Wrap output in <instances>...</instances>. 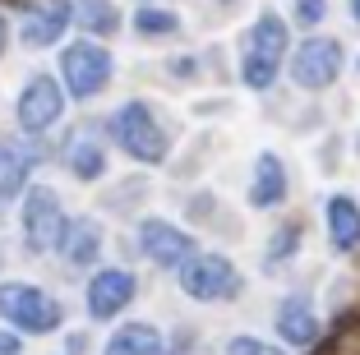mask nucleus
Here are the masks:
<instances>
[{"label":"nucleus","instance_id":"8","mask_svg":"<svg viewBox=\"0 0 360 355\" xmlns=\"http://www.w3.org/2000/svg\"><path fill=\"white\" fill-rule=\"evenodd\" d=\"M139 250L148 254L158 268H185L194 259V235H185L180 226H171L162 217H148L139 226Z\"/></svg>","mask_w":360,"mask_h":355},{"label":"nucleus","instance_id":"26","mask_svg":"<svg viewBox=\"0 0 360 355\" xmlns=\"http://www.w3.org/2000/svg\"><path fill=\"white\" fill-rule=\"evenodd\" d=\"M351 10H356V19H360V0H351Z\"/></svg>","mask_w":360,"mask_h":355},{"label":"nucleus","instance_id":"19","mask_svg":"<svg viewBox=\"0 0 360 355\" xmlns=\"http://www.w3.org/2000/svg\"><path fill=\"white\" fill-rule=\"evenodd\" d=\"M134 28L143 32V37H162V32H176L180 19L171 10H139L134 14Z\"/></svg>","mask_w":360,"mask_h":355},{"label":"nucleus","instance_id":"16","mask_svg":"<svg viewBox=\"0 0 360 355\" xmlns=\"http://www.w3.org/2000/svg\"><path fill=\"white\" fill-rule=\"evenodd\" d=\"M102 355H162V337H158L153 323H125L106 342Z\"/></svg>","mask_w":360,"mask_h":355},{"label":"nucleus","instance_id":"12","mask_svg":"<svg viewBox=\"0 0 360 355\" xmlns=\"http://www.w3.org/2000/svg\"><path fill=\"white\" fill-rule=\"evenodd\" d=\"M250 199H255V208H277V203L286 199V171H282V162H277L273 153H259Z\"/></svg>","mask_w":360,"mask_h":355},{"label":"nucleus","instance_id":"5","mask_svg":"<svg viewBox=\"0 0 360 355\" xmlns=\"http://www.w3.org/2000/svg\"><path fill=\"white\" fill-rule=\"evenodd\" d=\"M180 286L194 295V300H231L240 291V272L231 259L222 254H194L185 268H180Z\"/></svg>","mask_w":360,"mask_h":355},{"label":"nucleus","instance_id":"6","mask_svg":"<svg viewBox=\"0 0 360 355\" xmlns=\"http://www.w3.org/2000/svg\"><path fill=\"white\" fill-rule=\"evenodd\" d=\"M60 74H65V84H70L75 97H93L111 79V56L93 42H70L60 51Z\"/></svg>","mask_w":360,"mask_h":355},{"label":"nucleus","instance_id":"22","mask_svg":"<svg viewBox=\"0 0 360 355\" xmlns=\"http://www.w3.org/2000/svg\"><path fill=\"white\" fill-rule=\"evenodd\" d=\"M296 226H282V231H277V240H273V250H268V263H277V259H282V254H296Z\"/></svg>","mask_w":360,"mask_h":355},{"label":"nucleus","instance_id":"27","mask_svg":"<svg viewBox=\"0 0 360 355\" xmlns=\"http://www.w3.org/2000/svg\"><path fill=\"white\" fill-rule=\"evenodd\" d=\"M0 157H5V148H0Z\"/></svg>","mask_w":360,"mask_h":355},{"label":"nucleus","instance_id":"2","mask_svg":"<svg viewBox=\"0 0 360 355\" xmlns=\"http://www.w3.org/2000/svg\"><path fill=\"white\" fill-rule=\"evenodd\" d=\"M111 134H116L120 148H125L134 162H143V167H158L162 157H167V134H162L158 115H153L143 102H125L120 106L116 120H111Z\"/></svg>","mask_w":360,"mask_h":355},{"label":"nucleus","instance_id":"13","mask_svg":"<svg viewBox=\"0 0 360 355\" xmlns=\"http://www.w3.org/2000/svg\"><path fill=\"white\" fill-rule=\"evenodd\" d=\"M97 245H102V235H97V221H88V217L65 221L60 254L70 259V268H88V263L97 259Z\"/></svg>","mask_w":360,"mask_h":355},{"label":"nucleus","instance_id":"3","mask_svg":"<svg viewBox=\"0 0 360 355\" xmlns=\"http://www.w3.org/2000/svg\"><path fill=\"white\" fill-rule=\"evenodd\" d=\"M0 314L14 328H23V333H51V328H60V304L46 291L23 286V282H0Z\"/></svg>","mask_w":360,"mask_h":355},{"label":"nucleus","instance_id":"14","mask_svg":"<svg viewBox=\"0 0 360 355\" xmlns=\"http://www.w3.org/2000/svg\"><path fill=\"white\" fill-rule=\"evenodd\" d=\"M277 333H282L286 346H314L319 323H314V314H309V304L305 300H286L282 314H277Z\"/></svg>","mask_w":360,"mask_h":355},{"label":"nucleus","instance_id":"7","mask_svg":"<svg viewBox=\"0 0 360 355\" xmlns=\"http://www.w3.org/2000/svg\"><path fill=\"white\" fill-rule=\"evenodd\" d=\"M60 111H65L60 84H56L51 74H32L23 97H19V125L28 129V134H42V129H51L56 120H60Z\"/></svg>","mask_w":360,"mask_h":355},{"label":"nucleus","instance_id":"20","mask_svg":"<svg viewBox=\"0 0 360 355\" xmlns=\"http://www.w3.org/2000/svg\"><path fill=\"white\" fill-rule=\"evenodd\" d=\"M0 167H5V176H0V208H5V203H10V194L23 185V171H28V153H10L5 162H0Z\"/></svg>","mask_w":360,"mask_h":355},{"label":"nucleus","instance_id":"18","mask_svg":"<svg viewBox=\"0 0 360 355\" xmlns=\"http://www.w3.org/2000/svg\"><path fill=\"white\" fill-rule=\"evenodd\" d=\"M79 23L84 28H93V32H111L116 28V5L111 0H79Z\"/></svg>","mask_w":360,"mask_h":355},{"label":"nucleus","instance_id":"9","mask_svg":"<svg viewBox=\"0 0 360 355\" xmlns=\"http://www.w3.org/2000/svg\"><path fill=\"white\" fill-rule=\"evenodd\" d=\"M338 70H342V42H333V37H309L291 56V79L300 88H328Z\"/></svg>","mask_w":360,"mask_h":355},{"label":"nucleus","instance_id":"23","mask_svg":"<svg viewBox=\"0 0 360 355\" xmlns=\"http://www.w3.org/2000/svg\"><path fill=\"white\" fill-rule=\"evenodd\" d=\"M323 10H328L323 0H296V19L305 23V28H314V23L323 19Z\"/></svg>","mask_w":360,"mask_h":355},{"label":"nucleus","instance_id":"4","mask_svg":"<svg viewBox=\"0 0 360 355\" xmlns=\"http://www.w3.org/2000/svg\"><path fill=\"white\" fill-rule=\"evenodd\" d=\"M23 231H28V250L32 254H46L60 245L65 235V208L56 199V189L46 185H32L23 194Z\"/></svg>","mask_w":360,"mask_h":355},{"label":"nucleus","instance_id":"21","mask_svg":"<svg viewBox=\"0 0 360 355\" xmlns=\"http://www.w3.org/2000/svg\"><path fill=\"white\" fill-rule=\"evenodd\" d=\"M226 355H282V351H277V346H268V342H259V337H231Z\"/></svg>","mask_w":360,"mask_h":355},{"label":"nucleus","instance_id":"17","mask_svg":"<svg viewBox=\"0 0 360 355\" xmlns=\"http://www.w3.org/2000/svg\"><path fill=\"white\" fill-rule=\"evenodd\" d=\"M65 157H70V171L79 180H97L106 171V148L97 138H75V143L65 148Z\"/></svg>","mask_w":360,"mask_h":355},{"label":"nucleus","instance_id":"1","mask_svg":"<svg viewBox=\"0 0 360 355\" xmlns=\"http://www.w3.org/2000/svg\"><path fill=\"white\" fill-rule=\"evenodd\" d=\"M282 56H286V23L277 14H264L250 28V37H245V65H240L245 84L255 88V93L273 88L277 70H282Z\"/></svg>","mask_w":360,"mask_h":355},{"label":"nucleus","instance_id":"15","mask_svg":"<svg viewBox=\"0 0 360 355\" xmlns=\"http://www.w3.org/2000/svg\"><path fill=\"white\" fill-rule=\"evenodd\" d=\"M328 235L338 250H356L360 245V208L347 194H333L328 199Z\"/></svg>","mask_w":360,"mask_h":355},{"label":"nucleus","instance_id":"25","mask_svg":"<svg viewBox=\"0 0 360 355\" xmlns=\"http://www.w3.org/2000/svg\"><path fill=\"white\" fill-rule=\"evenodd\" d=\"M0 51H5V19H0Z\"/></svg>","mask_w":360,"mask_h":355},{"label":"nucleus","instance_id":"24","mask_svg":"<svg viewBox=\"0 0 360 355\" xmlns=\"http://www.w3.org/2000/svg\"><path fill=\"white\" fill-rule=\"evenodd\" d=\"M0 355H19V337H10V333H0Z\"/></svg>","mask_w":360,"mask_h":355},{"label":"nucleus","instance_id":"10","mask_svg":"<svg viewBox=\"0 0 360 355\" xmlns=\"http://www.w3.org/2000/svg\"><path fill=\"white\" fill-rule=\"evenodd\" d=\"M134 277H129L125 268H102L88 282V314L93 318H111V314H120L129 300H134Z\"/></svg>","mask_w":360,"mask_h":355},{"label":"nucleus","instance_id":"11","mask_svg":"<svg viewBox=\"0 0 360 355\" xmlns=\"http://www.w3.org/2000/svg\"><path fill=\"white\" fill-rule=\"evenodd\" d=\"M75 19V5L70 0H32L28 19H23V42L28 46H51L60 42V32Z\"/></svg>","mask_w":360,"mask_h":355}]
</instances>
